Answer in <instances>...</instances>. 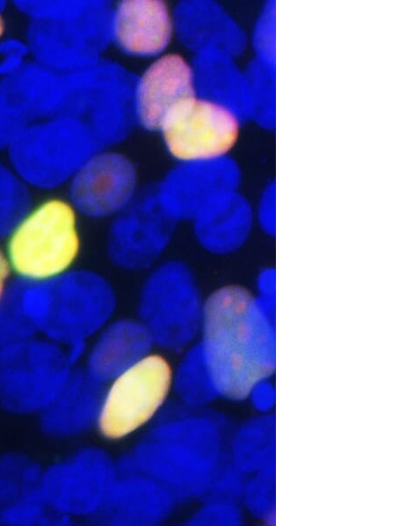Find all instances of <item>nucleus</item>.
I'll return each instance as SVG.
<instances>
[{
	"instance_id": "nucleus-1",
	"label": "nucleus",
	"mask_w": 398,
	"mask_h": 526,
	"mask_svg": "<svg viewBox=\"0 0 398 526\" xmlns=\"http://www.w3.org/2000/svg\"><path fill=\"white\" fill-rule=\"evenodd\" d=\"M249 306L242 291L226 288L203 309L197 349L217 397L243 399L273 371L270 329L254 319Z\"/></svg>"
},
{
	"instance_id": "nucleus-2",
	"label": "nucleus",
	"mask_w": 398,
	"mask_h": 526,
	"mask_svg": "<svg viewBox=\"0 0 398 526\" xmlns=\"http://www.w3.org/2000/svg\"><path fill=\"white\" fill-rule=\"evenodd\" d=\"M80 216L69 198L30 205L4 236L13 276L23 284H49L73 271L81 250Z\"/></svg>"
},
{
	"instance_id": "nucleus-3",
	"label": "nucleus",
	"mask_w": 398,
	"mask_h": 526,
	"mask_svg": "<svg viewBox=\"0 0 398 526\" xmlns=\"http://www.w3.org/2000/svg\"><path fill=\"white\" fill-rule=\"evenodd\" d=\"M220 427L206 416L175 418L141 442L134 462L172 491L205 495L222 460Z\"/></svg>"
},
{
	"instance_id": "nucleus-4",
	"label": "nucleus",
	"mask_w": 398,
	"mask_h": 526,
	"mask_svg": "<svg viewBox=\"0 0 398 526\" xmlns=\"http://www.w3.org/2000/svg\"><path fill=\"white\" fill-rule=\"evenodd\" d=\"M62 345L33 336L0 350V408L13 415H40L73 374Z\"/></svg>"
},
{
	"instance_id": "nucleus-5",
	"label": "nucleus",
	"mask_w": 398,
	"mask_h": 526,
	"mask_svg": "<svg viewBox=\"0 0 398 526\" xmlns=\"http://www.w3.org/2000/svg\"><path fill=\"white\" fill-rule=\"evenodd\" d=\"M168 359L149 351L106 383L96 428L106 439L119 440L148 425L173 389Z\"/></svg>"
},
{
	"instance_id": "nucleus-6",
	"label": "nucleus",
	"mask_w": 398,
	"mask_h": 526,
	"mask_svg": "<svg viewBox=\"0 0 398 526\" xmlns=\"http://www.w3.org/2000/svg\"><path fill=\"white\" fill-rule=\"evenodd\" d=\"M157 132L172 159L194 166L228 155L240 140L241 121L226 103L195 93L165 116Z\"/></svg>"
},
{
	"instance_id": "nucleus-7",
	"label": "nucleus",
	"mask_w": 398,
	"mask_h": 526,
	"mask_svg": "<svg viewBox=\"0 0 398 526\" xmlns=\"http://www.w3.org/2000/svg\"><path fill=\"white\" fill-rule=\"evenodd\" d=\"M111 306V293L101 278L72 271L49 283L48 310L38 332L76 352L105 326Z\"/></svg>"
},
{
	"instance_id": "nucleus-8",
	"label": "nucleus",
	"mask_w": 398,
	"mask_h": 526,
	"mask_svg": "<svg viewBox=\"0 0 398 526\" xmlns=\"http://www.w3.org/2000/svg\"><path fill=\"white\" fill-rule=\"evenodd\" d=\"M116 476L109 456L85 448L42 469L40 492L55 514L91 516L101 514Z\"/></svg>"
},
{
	"instance_id": "nucleus-9",
	"label": "nucleus",
	"mask_w": 398,
	"mask_h": 526,
	"mask_svg": "<svg viewBox=\"0 0 398 526\" xmlns=\"http://www.w3.org/2000/svg\"><path fill=\"white\" fill-rule=\"evenodd\" d=\"M69 199L80 215L112 216L133 199L137 174L121 153L103 151L87 158L69 179Z\"/></svg>"
},
{
	"instance_id": "nucleus-10",
	"label": "nucleus",
	"mask_w": 398,
	"mask_h": 526,
	"mask_svg": "<svg viewBox=\"0 0 398 526\" xmlns=\"http://www.w3.org/2000/svg\"><path fill=\"white\" fill-rule=\"evenodd\" d=\"M195 93L196 74L191 62L179 52L166 51L150 59L136 81L135 117L143 128L157 132L165 116Z\"/></svg>"
},
{
	"instance_id": "nucleus-11",
	"label": "nucleus",
	"mask_w": 398,
	"mask_h": 526,
	"mask_svg": "<svg viewBox=\"0 0 398 526\" xmlns=\"http://www.w3.org/2000/svg\"><path fill=\"white\" fill-rule=\"evenodd\" d=\"M174 34V15L165 1L126 0L113 10L111 35L129 57L152 59L165 53Z\"/></svg>"
},
{
	"instance_id": "nucleus-12",
	"label": "nucleus",
	"mask_w": 398,
	"mask_h": 526,
	"mask_svg": "<svg viewBox=\"0 0 398 526\" xmlns=\"http://www.w3.org/2000/svg\"><path fill=\"white\" fill-rule=\"evenodd\" d=\"M102 386L85 371H74L63 391L39 415L42 429L51 437H71L96 427Z\"/></svg>"
},
{
	"instance_id": "nucleus-13",
	"label": "nucleus",
	"mask_w": 398,
	"mask_h": 526,
	"mask_svg": "<svg viewBox=\"0 0 398 526\" xmlns=\"http://www.w3.org/2000/svg\"><path fill=\"white\" fill-rule=\"evenodd\" d=\"M89 349L85 372L104 384L151 351L153 338L143 324L121 321L104 326Z\"/></svg>"
},
{
	"instance_id": "nucleus-14",
	"label": "nucleus",
	"mask_w": 398,
	"mask_h": 526,
	"mask_svg": "<svg viewBox=\"0 0 398 526\" xmlns=\"http://www.w3.org/2000/svg\"><path fill=\"white\" fill-rule=\"evenodd\" d=\"M171 507L172 491L142 473L117 477L101 514L113 522L149 524L165 518Z\"/></svg>"
},
{
	"instance_id": "nucleus-15",
	"label": "nucleus",
	"mask_w": 398,
	"mask_h": 526,
	"mask_svg": "<svg viewBox=\"0 0 398 526\" xmlns=\"http://www.w3.org/2000/svg\"><path fill=\"white\" fill-rule=\"evenodd\" d=\"M275 426L270 416L242 426L233 437L232 462L241 474H256L274 463Z\"/></svg>"
},
{
	"instance_id": "nucleus-16",
	"label": "nucleus",
	"mask_w": 398,
	"mask_h": 526,
	"mask_svg": "<svg viewBox=\"0 0 398 526\" xmlns=\"http://www.w3.org/2000/svg\"><path fill=\"white\" fill-rule=\"evenodd\" d=\"M42 471L35 462L25 456H0V514L40 493Z\"/></svg>"
},
{
	"instance_id": "nucleus-17",
	"label": "nucleus",
	"mask_w": 398,
	"mask_h": 526,
	"mask_svg": "<svg viewBox=\"0 0 398 526\" xmlns=\"http://www.w3.org/2000/svg\"><path fill=\"white\" fill-rule=\"evenodd\" d=\"M173 389L180 398L192 406H199L217 397L197 347L174 371Z\"/></svg>"
},
{
	"instance_id": "nucleus-18",
	"label": "nucleus",
	"mask_w": 398,
	"mask_h": 526,
	"mask_svg": "<svg viewBox=\"0 0 398 526\" xmlns=\"http://www.w3.org/2000/svg\"><path fill=\"white\" fill-rule=\"evenodd\" d=\"M27 186L12 168L0 165V238L30 205Z\"/></svg>"
},
{
	"instance_id": "nucleus-19",
	"label": "nucleus",
	"mask_w": 398,
	"mask_h": 526,
	"mask_svg": "<svg viewBox=\"0 0 398 526\" xmlns=\"http://www.w3.org/2000/svg\"><path fill=\"white\" fill-rule=\"evenodd\" d=\"M246 505L256 515L269 520L275 507L274 463L255 474L243 488Z\"/></svg>"
},
{
	"instance_id": "nucleus-20",
	"label": "nucleus",
	"mask_w": 398,
	"mask_h": 526,
	"mask_svg": "<svg viewBox=\"0 0 398 526\" xmlns=\"http://www.w3.org/2000/svg\"><path fill=\"white\" fill-rule=\"evenodd\" d=\"M240 512L230 500H212L195 517V522L200 524H238Z\"/></svg>"
},
{
	"instance_id": "nucleus-21",
	"label": "nucleus",
	"mask_w": 398,
	"mask_h": 526,
	"mask_svg": "<svg viewBox=\"0 0 398 526\" xmlns=\"http://www.w3.org/2000/svg\"><path fill=\"white\" fill-rule=\"evenodd\" d=\"M249 397L258 410L267 412L274 405L275 391L272 385L267 380H264L254 387Z\"/></svg>"
},
{
	"instance_id": "nucleus-22",
	"label": "nucleus",
	"mask_w": 398,
	"mask_h": 526,
	"mask_svg": "<svg viewBox=\"0 0 398 526\" xmlns=\"http://www.w3.org/2000/svg\"><path fill=\"white\" fill-rule=\"evenodd\" d=\"M13 276L4 244L0 243V304L11 290V280Z\"/></svg>"
},
{
	"instance_id": "nucleus-23",
	"label": "nucleus",
	"mask_w": 398,
	"mask_h": 526,
	"mask_svg": "<svg viewBox=\"0 0 398 526\" xmlns=\"http://www.w3.org/2000/svg\"><path fill=\"white\" fill-rule=\"evenodd\" d=\"M6 29V20L5 16L4 13V9L2 4L0 3V40L2 39L3 35L5 33Z\"/></svg>"
}]
</instances>
